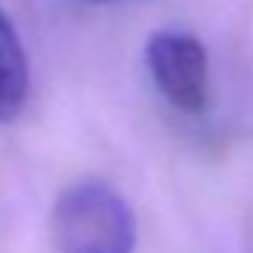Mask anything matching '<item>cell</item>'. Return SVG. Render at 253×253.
Instances as JSON below:
<instances>
[{
	"mask_svg": "<svg viewBox=\"0 0 253 253\" xmlns=\"http://www.w3.org/2000/svg\"><path fill=\"white\" fill-rule=\"evenodd\" d=\"M51 238L60 253H131L137 223L119 191L86 179L57 197L51 209Z\"/></svg>",
	"mask_w": 253,
	"mask_h": 253,
	"instance_id": "6da1fadb",
	"label": "cell"
},
{
	"mask_svg": "<svg viewBox=\"0 0 253 253\" xmlns=\"http://www.w3.org/2000/svg\"><path fill=\"white\" fill-rule=\"evenodd\" d=\"M146 63L161 95L185 110L203 113L209 104V57L203 42L185 30H158L146 45Z\"/></svg>",
	"mask_w": 253,
	"mask_h": 253,
	"instance_id": "7a4b0ae2",
	"label": "cell"
},
{
	"mask_svg": "<svg viewBox=\"0 0 253 253\" xmlns=\"http://www.w3.org/2000/svg\"><path fill=\"white\" fill-rule=\"evenodd\" d=\"M30 89V69L24 57V45L18 39L15 24L0 6V122H12L24 110Z\"/></svg>",
	"mask_w": 253,
	"mask_h": 253,
	"instance_id": "3957f363",
	"label": "cell"
}]
</instances>
